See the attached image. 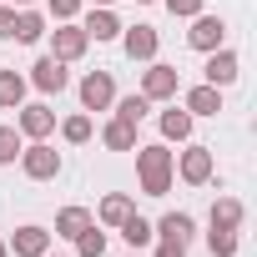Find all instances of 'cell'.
<instances>
[{
  "mask_svg": "<svg viewBox=\"0 0 257 257\" xmlns=\"http://www.w3.org/2000/svg\"><path fill=\"white\" fill-rule=\"evenodd\" d=\"M172 167H177V157L167 147H137V177H142V192L147 197H167Z\"/></svg>",
  "mask_w": 257,
  "mask_h": 257,
  "instance_id": "cell-1",
  "label": "cell"
},
{
  "mask_svg": "<svg viewBox=\"0 0 257 257\" xmlns=\"http://www.w3.org/2000/svg\"><path fill=\"white\" fill-rule=\"evenodd\" d=\"M21 167H26V177H31V182H51V177L61 172V152H56V147H46V142L21 147Z\"/></svg>",
  "mask_w": 257,
  "mask_h": 257,
  "instance_id": "cell-2",
  "label": "cell"
},
{
  "mask_svg": "<svg viewBox=\"0 0 257 257\" xmlns=\"http://www.w3.org/2000/svg\"><path fill=\"white\" fill-rule=\"evenodd\" d=\"M86 46H91V36H86L81 26H71V21H61V26L51 31V56H56V61H81Z\"/></svg>",
  "mask_w": 257,
  "mask_h": 257,
  "instance_id": "cell-3",
  "label": "cell"
},
{
  "mask_svg": "<svg viewBox=\"0 0 257 257\" xmlns=\"http://www.w3.org/2000/svg\"><path fill=\"white\" fill-rule=\"evenodd\" d=\"M177 86H182L177 66H162V61H152V66H147V76H142V96H147V101H172V96H177Z\"/></svg>",
  "mask_w": 257,
  "mask_h": 257,
  "instance_id": "cell-4",
  "label": "cell"
},
{
  "mask_svg": "<svg viewBox=\"0 0 257 257\" xmlns=\"http://www.w3.org/2000/svg\"><path fill=\"white\" fill-rule=\"evenodd\" d=\"M222 41H227V21L222 16H192V31H187L192 51H217Z\"/></svg>",
  "mask_w": 257,
  "mask_h": 257,
  "instance_id": "cell-5",
  "label": "cell"
},
{
  "mask_svg": "<svg viewBox=\"0 0 257 257\" xmlns=\"http://www.w3.org/2000/svg\"><path fill=\"white\" fill-rule=\"evenodd\" d=\"M16 257H46L51 252V232L46 227H36V222H26V227H16L11 232V242H6Z\"/></svg>",
  "mask_w": 257,
  "mask_h": 257,
  "instance_id": "cell-6",
  "label": "cell"
},
{
  "mask_svg": "<svg viewBox=\"0 0 257 257\" xmlns=\"http://www.w3.org/2000/svg\"><path fill=\"white\" fill-rule=\"evenodd\" d=\"M111 101H116V86H111V76H106V71H91V76L81 81V106H86V111H106Z\"/></svg>",
  "mask_w": 257,
  "mask_h": 257,
  "instance_id": "cell-7",
  "label": "cell"
},
{
  "mask_svg": "<svg viewBox=\"0 0 257 257\" xmlns=\"http://www.w3.org/2000/svg\"><path fill=\"white\" fill-rule=\"evenodd\" d=\"M51 126H56V111H51V106H26L16 132L31 137V142H46V137H51Z\"/></svg>",
  "mask_w": 257,
  "mask_h": 257,
  "instance_id": "cell-8",
  "label": "cell"
},
{
  "mask_svg": "<svg viewBox=\"0 0 257 257\" xmlns=\"http://www.w3.org/2000/svg\"><path fill=\"white\" fill-rule=\"evenodd\" d=\"M31 81L41 86V91H66V61H56V56H41L36 66H31Z\"/></svg>",
  "mask_w": 257,
  "mask_h": 257,
  "instance_id": "cell-9",
  "label": "cell"
},
{
  "mask_svg": "<svg viewBox=\"0 0 257 257\" xmlns=\"http://www.w3.org/2000/svg\"><path fill=\"white\" fill-rule=\"evenodd\" d=\"M212 61H207V86H232L237 81V56L227 51V46H217V51H207Z\"/></svg>",
  "mask_w": 257,
  "mask_h": 257,
  "instance_id": "cell-10",
  "label": "cell"
},
{
  "mask_svg": "<svg viewBox=\"0 0 257 257\" xmlns=\"http://www.w3.org/2000/svg\"><path fill=\"white\" fill-rule=\"evenodd\" d=\"M207 177H212V152H207V147H187V152H182V182L202 187Z\"/></svg>",
  "mask_w": 257,
  "mask_h": 257,
  "instance_id": "cell-11",
  "label": "cell"
},
{
  "mask_svg": "<svg viewBox=\"0 0 257 257\" xmlns=\"http://www.w3.org/2000/svg\"><path fill=\"white\" fill-rule=\"evenodd\" d=\"M182 106H187L192 116H217V111H222V86H192Z\"/></svg>",
  "mask_w": 257,
  "mask_h": 257,
  "instance_id": "cell-12",
  "label": "cell"
},
{
  "mask_svg": "<svg viewBox=\"0 0 257 257\" xmlns=\"http://www.w3.org/2000/svg\"><path fill=\"white\" fill-rule=\"evenodd\" d=\"M81 31H86L91 41H116V36H121V21H116L106 6H96V11L86 16V26H81Z\"/></svg>",
  "mask_w": 257,
  "mask_h": 257,
  "instance_id": "cell-13",
  "label": "cell"
},
{
  "mask_svg": "<svg viewBox=\"0 0 257 257\" xmlns=\"http://www.w3.org/2000/svg\"><path fill=\"white\" fill-rule=\"evenodd\" d=\"M126 56L132 61H152L157 56V31L152 26H132L126 31Z\"/></svg>",
  "mask_w": 257,
  "mask_h": 257,
  "instance_id": "cell-14",
  "label": "cell"
},
{
  "mask_svg": "<svg viewBox=\"0 0 257 257\" xmlns=\"http://www.w3.org/2000/svg\"><path fill=\"white\" fill-rule=\"evenodd\" d=\"M132 212H137V207H132V197H126V192H111V197H101V207H96V217H101L106 227H121Z\"/></svg>",
  "mask_w": 257,
  "mask_h": 257,
  "instance_id": "cell-15",
  "label": "cell"
},
{
  "mask_svg": "<svg viewBox=\"0 0 257 257\" xmlns=\"http://www.w3.org/2000/svg\"><path fill=\"white\" fill-rule=\"evenodd\" d=\"M101 142H106L111 152H132V147H137V126L116 116V121H106V132H101Z\"/></svg>",
  "mask_w": 257,
  "mask_h": 257,
  "instance_id": "cell-16",
  "label": "cell"
},
{
  "mask_svg": "<svg viewBox=\"0 0 257 257\" xmlns=\"http://www.w3.org/2000/svg\"><path fill=\"white\" fill-rule=\"evenodd\" d=\"M152 232H157V237H167V242H192V217H187V212H167Z\"/></svg>",
  "mask_w": 257,
  "mask_h": 257,
  "instance_id": "cell-17",
  "label": "cell"
},
{
  "mask_svg": "<svg viewBox=\"0 0 257 257\" xmlns=\"http://www.w3.org/2000/svg\"><path fill=\"white\" fill-rule=\"evenodd\" d=\"M212 227L237 232V227H242V202H237V197H217V202H212Z\"/></svg>",
  "mask_w": 257,
  "mask_h": 257,
  "instance_id": "cell-18",
  "label": "cell"
},
{
  "mask_svg": "<svg viewBox=\"0 0 257 257\" xmlns=\"http://www.w3.org/2000/svg\"><path fill=\"white\" fill-rule=\"evenodd\" d=\"M21 101H26V76L0 71V111H16Z\"/></svg>",
  "mask_w": 257,
  "mask_h": 257,
  "instance_id": "cell-19",
  "label": "cell"
},
{
  "mask_svg": "<svg viewBox=\"0 0 257 257\" xmlns=\"http://www.w3.org/2000/svg\"><path fill=\"white\" fill-rule=\"evenodd\" d=\"M162 137L167 142H187L192 137V111L182 106V111H162Z\"/></svg>",
  "mask_w": 257,
  "mask_h": 257,
  "instance_id": "cell-20",
  "label": "cell"
},
{
  "mask_svg": "<svg viewBox=\"0 0 257 257\" xmlns=\"http://www.w3.org/2000/svg\"><path fill=\"white\" fill-rule=\"evenodd\" d=\"M41 36H46V16H41V11H21V16H16V41L36 46Z\"/></svg>",
  "mask_w": 257,
  "mask_h": 257,
  "instance_id": "cell-21",
  "label": "cell"
},
{
  "mask_svg": "<svg viewBox=\"0 0 257 257\" xmlns=\"http://www.w3.org/2000/svg\"><path fill=\"white\" fill-rule=\"evenodd\" d=\"M147 111H152V101H147L142 91H137V96H121V101H116V116H121V121H132V126H142V116H147Z\"/></svg>",
  "mask_w": 257,
  "mask_h": 257,
  "instance_id": "cell-22",
  "label": "cell"
},
{
  "mask_svg": "<svg viewBox=\"0 0 257 257\" xmlns=\"http://www.w3.org/2000/svg\"><path fill=\"white\" fill-rule=\"evenodd\" d=\"M121 237L132 242V247H147V242H152L157 232H152V222H147V217H137V212H132V217L121 222Z\"/></svg>",
  "mask_w": 257,
  "mask_h": 257,
  "instance_id": "cell-23",
  "label": "cell"
},
{
  "mask_svg": "<svg viewBox=\"0 0 257 257\" xmlns=\"http://www.w3.org/2000/svg\"><path fill=\"white\" fill-rule=\"evenodd\" d=\"M81 227H91V212H86V207H66V212L56 217V232H61V237H76Z\"/></svg>",
  "mask_w": 257,
  "mask_h": 257,
  "instance_id": "cell-24",
  "label": "cell"
},
{
  "mask_svg": "<svg viewBox=\"0 0 257 257\" xmlns=\"http://www.w3.org/2000/svg\"><path fill=\"white\" fill-rule=\"evenodd\" d=\"M76 252H81V257H101V252H106V232H101V227H81V232H76Z\"/></svg>",
  "mask_w": 257,
  "mask_h": 257,
  "instance_id": "cell-25",
  "label": "cell"
},
{
  "mask_svg": "<svg viewBox=\"0 0 257 257\" xmlns=\"http://www.w3.org/2000/svg\"><path fill=\"white\" fill-rule=\"evenodd\" d=\"M207 247H212V257H232V252H237V232L212 227V232H207Z\"/></svg>",
  "mask_w": 257,
  "mask_h": 257,
  "instance_id": "cell-26",
  "label": "cell"
},
{
  "mask_svg": "<svg viewBox=\"0 0 257 257\" xmlns=\"http://www.w3.org/2000/svg\"><path fill=\"white\" fill-rule=\"evenodd\" d=\"M61 137H66L71 147L91 142V116H66V126H61Z\"/></svg>",
  "mask_w": 257,
  "mask_h": 257,
  "instance_id": "cell-27",
  "label": "cell"
},
{
  "mask_svg": "<svg viewBox=\"0 0 257 257\" xmlns=\"http://www.w3.org/2000/svg\"><path fill=\"white\" fill-rule=\"evenodd\" d=\"M16 157H21V132L16 126H0V167L16 162Z\"/></svg>",
  "mask_w": 257,
  "mask_h": 257,
  "instance_id": "cell-28",
  "label": "cell"
},
{
  "mask_svg": "<svg viewBox=\"0 0 257 257\" xmlns=\"http://www.w3.org/2000/svg\"><path fill=\"white\" fill-rule=\"evenodd\" d=\"M76 11H81V0H51V16L56 21H76Z\"/></svg>",
  "mask_w": 257,
  "mask_h": 257,
  "instance_id": "cell-29",
  "label": "cell"
},
{
  "mask_svg": "<svg viewBox=\"0 0 257 257\" xmlns=\"http://www.w3.org/2000/svg\"><path fill=\"white\" fill-rule=\"evenodd\" d=\"M172 16H202V0H167Z\"/></svg>",
  "mask_w": 257,
  "mask_h": 257,
  "instance_id": "cell-30",
  "label": "cell"
},
{
  "mask_svg": "<svg viewBox=\"0 0 257 257\" xmlns=\"http://www.w3.org/2000/svg\"><path fill=\"white\" fill-rule=\"evenodd\" d=\"M11 36H16V11L0 6V41H11Z\"/></svg>",
  "mask_w": 257,
  "mask_h": 257,
  "instance_id": "cell-31",
  "label": "cell"
},
{
  "mask_svg": "<svg viewBox=\"0 0 257 257\" xmlns=\"http://www.w3.org/2000/svg\"><path fill=\"white\" fill-rule=\"evenodd\" d=\"M157 257H187V242H167V237H162V247H157Z\"/></svg>",
  "mask_w": 257,
  "mask_h": 257,
  "instance_id": "cell-32",
  "label": "cell"
},
{
  "mask_svg": "<svg viewBox=\"0 0 257 257\" xmlns=\"http://www.w3.org/2000/svg\"><path fill=\"white\" fill-rule=\"evenodd\" d=\"M0 257H11V247H6V242H0Z\"/></svg>",
  "mask_w": 257,
  "mask_h": 257,
  "instance_id": "cell-33",
  "label": "cell"
},
{
  "mask_svg": "<svg viewBox=\"0 0 257 257\" xmlns=\"http://www.w3.org/2000/svg\"><path fill=\"white\" fill-rule=\"evenodd\" d=\"M91 6H111V0H91Z\"/></svg>",
  "mask_w": 257,
  "mask_h": 257,
  "instance_id": "cell-34",
  "label": "cell"
},
{
  "mask_svg": "<svg viewBox=\"0 0 257 257\" xmlns=\"http://www.w3.org/2000/svg\"><path fill=\"white\" fill-rule=\"evenodd\" d=\"M137 6H152V0H137Z\"/></svg>",
  "mask_w": 257,
  "mask_h": 257,
  "instance_id": "cell-35",
  "label": "cell"
},
{
  "mask_svg": "<svg viewBox=\"0 0 257 257\" xmlns=\"http://www.w3.org/2000/svg\"><path fill=\"white\" fill-rule=\"evenodd\" d=\"M21 6H31V0H21Z\"/></svg>",
  "mask_w": 257,
  "mask_h": 257,
  "instance_id": "cell-36",
  "label": "cell"
},
{
  "mask_svg": "<svg viewBox=\"0 0 257 257\" xmlns=\"http://www.w3.org/2000/svg\"><path fill=\"white\" fill-rule=\"evenodd\" d=\"M46 257H51V252H46Z\"/></svg>",
  "mask_w": 257,
  "mask_h": 257,
  "instance_id": "cell-37",
  "label": "cell"
}]
</instances>
